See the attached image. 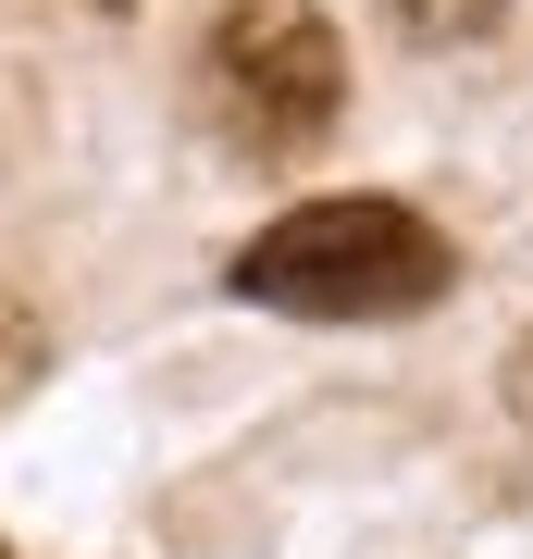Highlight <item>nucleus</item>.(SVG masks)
I'll return each instance as SVG.
<instances>
[{
    "label": "nucleus",
    "mask_w": 533,
    "mask_h": 559,
    "mask_svg": "<svg viewBox=\"0 0 533 559\" xmlns=\"http://www.w3.org/2000/svg\"><path fill=\"white\" fill-rule=\"evenodd\" d=\"M459 286V249L410 200H298L237 249V299L298 323H410Z\"/></svg>",
    "instance_id": "obj_1"
},
{
    "label": "nucleus",
    "mask_w": 533,
    "mask_h": 559,
    "mask_svg": "<svg viewBox=\"0 0 533 559\" xmlns=\"http://www.w3.org/2000/svg\"><path fill=\"white\" fill-rule=\"evenodd\" d=\"M198 112L249 162L323 150L348 112V50L323 25V0H223L211 38H198Z\"/></svg>",
    "instance_id": "obj_2"
},
{
    "label": "nucleus",
    "mask_w": 533,
    "mask_h": 559,
    "mask_svg": "<svg viewBox=\"0 0 533 559\" xmlns=\"http://www.w3.org/2000/svg\"><path fill=\"white\" fill-rule=\"evenodd\" d=\"M385 13L410 25V38L447 50V38H496V25H509V0H385Z\"/></svg>",
    "instance_id": "obj_3"
},
{
    "label": "nucleus",
    "mask_w": 533,
    "mask_h": 559,
    "mask_svg": "<svg viewBox=\"0 0 533 559\" xmlns=\"http://www.w3.org/2000/svg\"><path fill=\"white\" fill-rule=\"evenodd\" d=\"M509 411H521V436H533V336L509 348Z\"/></svg>",
    "instance_id": "obj_4"
},
{
    "label": "nucleus",
    "mask_w": 533,
    "mask_h": 559,
    "mask_svg": "<svg viewBox=\"0 0 533 559\" xmlns=\"http://www.w3.org/2000/svg\"><path fill=\"white\" fill-rule=\"evenodd\" d=\"M99 13H124V0H99Z\"/></svg>",
    "instance_id": "obj_5"
}]
</instances>
